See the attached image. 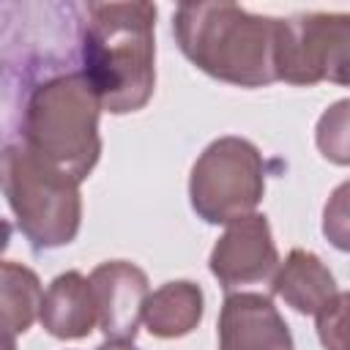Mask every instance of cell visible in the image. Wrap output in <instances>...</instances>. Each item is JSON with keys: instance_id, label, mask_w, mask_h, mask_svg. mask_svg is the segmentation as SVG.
Wrapping results in <instances>:
<instances>
[{"instance_id": "6da1fadb", "label": "cell", "mask_w": 350, "mask_h": 350, "mask_svg": "<svg viewBox=\"0 0 350 350\" xmlns=\"http://www.w3.org/2000/svg\"><path fill=\"white\" fill-rule=\"evenodd\" d=\"M156 5L88 3L82 22V74L93 85L101 109L112 115L139 112L156 90Z\"/></svg>"}, {"instance_id": "7a4b0ae2", "label": "cell", "mask_w": 350, "mask_h": 350, "mask_svg": "<svg viewBox=\"0 0 350 350\" xmlns=\"http://www.w3.org/2000/svg\"><path fill=\"white\" fill-rule=\"evenodd\" d=\"M279 16L252 14L235 3H180L172 36L191 66L235 88L279 82Z\"/></svg>"}, {"instance_id": "3957f363", "label": "cell", "mask_w": 350, "mask_h": 350, "mask_svg": "<svg viewBox=\"0 0 350 350\" xmlns=\"http://www.w3.org/2000/svg\"><path fill=\"white\" fill-rule=\"evenodd\" d=\"M98 115L101 101L82 68L55 74L36 85L25 101L22 142L82 183L101 156Z\"/></svg>"}, {"instance_id": "277c9868", "label": "cell", "mask_w": 350, "mask_h": 350, "mask_svg": "<svg viewBox=\"0 0 350 350\" xmlns=\"http://www.w3.org/2000/svg\"><path fill=\"white\" fill-rule=\"evenodd\" d=\"M3 194L19 232L36 252L66 246L82 224L79 183L36 156L25 142L3 150Z\"/></svg>"}, {"instance_id": "5b68a950", "label": "cell", "mask_w": 350, "mask_h": 350, "mask_svg": "<svg viewBox=\"0 0 350 350\" xmlns=\"http://www.w3.org/2000/svg\"><path fill=\"white\" fill-rule=\"evenodd\" d=\"M265 194V161L246 137L224 134L194 161L189 175V202L205 224H230L249 213Z\"/></svg>"}, {"instance_id": "8992f818", "label": "cell", "mask_w": 350, "mask_h": 350, "mask_svg": "<svg viewBox=\"0 0 350 350\" xmlns=\"http://www.w3.org/2000/svg\"><path fill=\"white\" fill-rule=\"evenodd\" d=\"M279 79L298 88H350V14L306 11L282 19Z\"/></svg>"}, {"instance_id": "52a82bcc", "label": "cell", "mask_w": 350, "mask_h": 350, "mask_svg": "<svg viewBox=\"0 0 350 350\" xmlns=\"http://www.w3.org/2000/svg\"><path fill=\"white\" fill-rule=\"evenodd\" d=\"M279 262L282 260L265 213H249L230 221L208 257L211 273L227 293L273 279Z\"/></svg>"}, {"instance_id": "ba28073f", "label": "cell", "mask_w": 350, "mask_h": 350, "mask_svg": "<svg viewBox=\"0 0 350 350\" xmlns=\"http://www.w3.org/2000/svg\"><path fill=\"white\" fill-rule=\"evenodd\" d=\"M98 306V328L107 342H134L148 290V273L129 260H107L90 271Z\"/></svg>"}, {"instance_id": "9c48e42d", "label": "cell", "mask_w": 350, "mask_h": 350, "mask_svg": "<svg viewBox=\"0 0 350 350\" xmlns=\"http://www.w3.org/2000/svg\"><path fill=\"white\" fill-rule=\"evenodd\" d=\"M216 334L219 350H295L290 325L262 293H230Z\"/></svg>"}, {"instance_id": "30bf717a", "label": "cell", "mask_w": 350, "mask_h": 350, "mask_svg": "<svg viewBox=\"0 0 350 350\" xmlns=\"http://www.w3.org/2000/svg\"><path fill=\"white\" fill-rule=\"evenodd\" d=\"M41 328L55 339H85L98 325V306L90 276L79 271L57 273L44 290Z\"/></svg>"}, {"instance_id": "8fae6325", "label": "cell", "mask_w": 350, "mask_h": 350, "mask_svg": "<svg viewBox=\"0 0 350 350\" xmlns=\"http://www.w3.org/2000/svg\"><path fill=\"white\" fill-rule=\"evenodd\" d=\"M271 293L282 298L293 312L317 317L336 298V279L328 265L309 249H290V254L279 262Z\"/></svg>"}, {"instance_id": "7c38bea8", "label": "cell", "mask_w": 350, "mask_h": 350, "mask_svg": "<svg viewBox=\"0 0 350 350\" xmlns=\"http://www.w3.org/2000/svg\"><path fill=\"white\" fill-rule=\"evenodd\" d=\"M202 312H205L202 287L189 279H175V282L156 287L148 295L142 323L150 336L180 339L200 325Z\"/></svg>"}, {"instance_id": "4fadbf2b", "label": "cell", "mask_w": 350, "mask_h": 350, "mask_svg": "<svg viewBox=\"0 0 350 350\" xmlns=\"http://www.w3.org/2000/svg\"><path fill=\"white\" fill-rule=\"evenodd\" d=\"M3 284H0V304H3V334H5V350H14V342L19 334H25L33 320L41 314L44 290L36 276L22 262L5 260L3 262Z\"/></svg>"}, {"instance_id": "5bb4252c", "label": "cell", "mask_w": 350, "mask_h": 350, "mask_svg": "<svg viewBox=\"0 0 350 350\" xmlns=\"http://www.w3.org/2000/svg\"><path fill=\"white\" fill-rule=\"evenodd\" d=\"M314 145L325 161L350 167V98L325 107L314 126Z\"/></svg>"}, {"instance_id": "9a60e30c", "label": "cell", "mask_w": 350, "mask_h": 350, "mask_svg": "<svg viewBox=\"0 0 350 350\" xmlns=\"http://www.w3.org/2000/svg\"><path fill=\"white\" fill-rule=\"evenodd\" d=\"M314 331L325 350H350V293H336L314 317Z\"/></svg>"}, {"instance_id": "2e32d148", "label": "cell", "mask_w": 350, "mask_h": 350, "mask_svg": "<svg viewBox=\"0 0 350 350\" xmlns=\"http://www.w3.org/2000/svg\"><path fill=\"white\" fill-rule=\"evenodd\" d=\"M323 235L334 249L350 254V180H342L328 194L323 208Z\"/></svg>"}]
</instances>
